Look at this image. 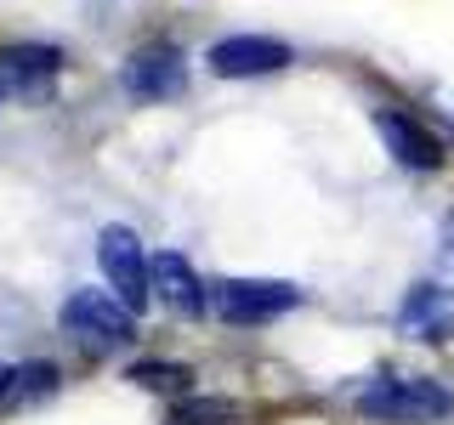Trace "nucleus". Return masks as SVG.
Masks as SVG:
<instances>
[{"instance_id": "1", "label": "nucleus", "mask_w": 454, "mask_h": 425, "mask_svg": "<svg viewBox=\"0 0 454 425\" xmlns=\"http://www.w3.org/2000/svg\"><path fill=\"white\" fill-rule=\"evenodd\" d=\"M358 408L387 425H437L443 414H454V397L432 375H380L358 391Z\"/></svg>"}, {"instance_id": "2", "label": "nucleus", "mask_w": 454, "mask_h": 425, "mask_svg": "<svg viewBox=\"0 0 454 425\" xmlns=\"http://www.w3.org/2000/svg\"><path fill=\"white\" fill-rule=\"evenodd\" d=\"M63 335H74L91 352H114L131 340V306L103 290H74L63 301Z\"/></svg>"}, {"instance_id": "3", "label": "nucleus", "mask_w": 454, "mask_h": 425, "mask_svg": "<svg viewBox=\"0 0 454 425\" xmlns=\"http://www.w3.org/2000/svg\"><path fill=\"white\" fill-rule=\"evenodd\" d=\"M97 261H103L114 295L131 312H142L153 301V261L142 255V238L131 227H103V233H97Z\"/></svg>"}, {"instance_id": "4", "label": "nucleus", "mask_w": 454, "mask_h": 425, "mask_svg": "<svg viewBox=\"0 0 454 425\" xmlns=\"http://www.w3.org/2000/svg\"><path fill=\"white\" fill-rule=\"evenodd\" d=\"M301 306V290L295 283H273V278H227L216 283V312L227 323H267L278 312Z\"/></svg>"}, {"instance_id": "5", "label": "nucleus", "mask_w": 454, "mask_h": 425, "mask_svg": "<svg viewBox=\"0 0 454 425\" xmlns=\"http://www.w3.org/2000/svg\"><path fill=\"white\" fill-rule=\"evenodd\" d=\"M290 46L273 35H227L210 46L205 63L216 68L222 80H255V74H278V68H290Z\"/></svg>"}, {"instance_id": "6", "label": "nucleus", "mask_w": 454, "mask_h": 425, "mask_svg": "<svg viewBox=\"0 0 454 425\" xmlns=\"http://www.w3.org/2000/svg\"><path fill=\"white\" fill-rule=\"evenodd\" d=\"M120 85L131 97H142V103H165V97H176L188 85V63H182L176 46H142V51L125 57Z\"/></svg>"}, {"instance_id": "7", "label": "nucleus", "mask_w": 454, "mask_h": 425, "mask_svg": "<svg viewBox=\"0 0 454 425\" xmlns=\"http://www.w3.org/2000/svg\"><path fill=\"white\" fill-rule=\"evenodd\" d=\"M397 329L409 340H426V346L454 340V290L449 283H415L397 306Z\"/></svg>"}, {"instance_id": "8", "label": "nucleus", "mask_w": 454, "mask_h": 425, "mask_svg": "<svg viewBox=\"0 0 454 425\" xmlns=\"http://www.w3.org/2000/svg\"><path fill=\"white\" fill-rule=\"evenodd\" d=\"M375 131H380L387 153H392L403 170H437V165H443V142L426 131L420 120H409V113L380 108V113H375Z\"/></svg>"}, {"instance_id": "9", "label": "nucleus", "mask_w": 454, "mask_h": 425, "mask_svg": "<svg viewBox=\"0 0 454 425\" xmlns=\"http://www.w3.org/2000/svg\"><path fill=\"white\" fill-rule=\"evenodd\" d=\"M57 68H63V51L57 46H40V40H28V46H0V85H6V91H35Z\"/></svg>"}, {"instance_id": "10", "label": "nucleus", "mask_w": 454, "mask_h": 425, "mask_svg": "<svg viewBox=\"0 0 454 425\" xmlns=\"http://www.w3.org/2000/svg\"><path fill=\"white\" fill-rule=\"evenodd\" d=\"M153 295H160L170 312H182V318H199V312H205V283H199V273L182 255H153Z\"/></svg>"}, {"instance_id": "11", "label": "nucleus", "mask_w": 454, "mask_h": 425, "mask_svg": "<svg viewBox=\"0 0 454 425\" xmlns=\"http://www.w3.org/2000/svg\"><path fill=\"white\" fill-rule=\"evenodd\" d=\"M170 425H239V408L222 397H193V403L170 408Z\"/></svg>"}, {"instance_id": "12", "label": "nucleus", "mask_w": 454, "mask_h": 425, "mask_svg": "<svg viewBox=\"0 0 454 425\" xmlns=\"http://www.w3.org/2000/svg\"><path fill=\"white\" fill-rule=\"evenodd\" d=\"M125 380L153 386V391H188L193 386V368L188 363H131V375H125Z\"/></svg>"}, {"instance_id": "13", "label": "nucleus", "mask_w": 454, "mask_h": 425, "mask_svg": "<svg viewBox=\"0 0 454 425\" xmlns=\"http://www.w3.org/2000/svg\"><path fill=\"white\" fill-rule=\"evenodd\" d=\"M51 386H57V368H51V363L18 368V391H23V397H40V391H51Z\"/></svg>"}, {"instance_id": "14", "label": "nucleus", "mask_w": 454, "mask_h": 425, "mask_svg": "<svg viewBox=\"0 0 454 425\" xmlns=\"http://www.w3.org/2000/svg\"><path fill=\"white\" fill-rule=\"evenodd\" d=\"M12 391H18V368H12V363H0V403H6Z\"/></svg>"}]
</instances>
